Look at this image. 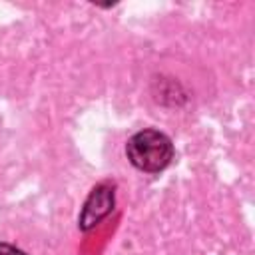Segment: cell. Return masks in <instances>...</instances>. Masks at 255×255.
<instances>
[{
    "label": "cell",
    "mask_w": 255,
    "mask_h": 255,
    "mask_svg": "<svg viewBox=\"0 0 255 255\" xmlns=\"http://www.w3.org/2000/svg\"><path fill=\"white\" fill-rule=\"evenodd\" d=\"M175 147L167 133L147 128L133 133L126 143V155L129 163L145 173L163 171L173 159Z\"/></svg>",
    "instance_id": "obj_1"
},
{
    "label": "cell",
    "mask_w": 255,
    "mask_h": 255,
    "mask_svg": "<svg viewBox=\"0 0 255 255\" xmlns=\"http://www.w3.org/2000/svg\"><path fill=\"white\" fill-rule=\"evenodd\" d=\"M114 203H116L114 185L108 183V181L98 183L90 191L88 199L84 201V207H82L80 217H78V227L82 231L94 229L102 219H106L114 211Z\"/></svg>",
    "instance_id": "obj_2"
},
{
    "label": "cell",
    "mask_w": 255,
    "mask_h": 255,
    "mask_svg": "<svg viewBox=\"0 0 255 255\" xmlns=\"http://www.w3.org/2000/svg\"><path fill=\"white\" fill-rule=\"evenodd\" d=\"M0 255H28L26 251L18 249L16 245H10V243H0Z\"/></svg>",
    "instance_id": "obj_3"
}]
</instances>
